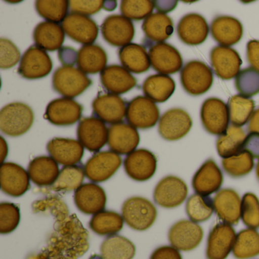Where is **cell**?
Instances as JSON below:
<instances>
[{"instance_id":"obj_1","label":"cell","mask_w":259,"mask_h":259,"mask_svg":"<svg viewBox=\"0 0 259 259\" xmlns=\"http://www.w3.org/2000/svg\"><path fill=\"white\" fill-rule=\"evenodd\" d=\"M89 248V232L76 215L72 214L63 221H55L54 231L46 246L26 259H78Z\"/></svg>"},{"instance_id":"obj_2","label":"cell","mask_w":259,"mask_h":259,"mask_svg":"<svg viewBox=\"0 0 259 259\" xmlns=\"http://www.w3.org/2000/svg\"><path fill=\"white\" fill-rule=\"evenodd\" d=\"M32 109L21 102L7 104L0 111V130L10 137H19L28 132L34 123Z\"/></svg>"},{"instance_id":"obj_3","label":"cell","mask_w":259,"mask_h":259,"mask_svg":"<svg viewBox=\"0 0 259 259\" xmlns=\"http://www.w3.org/2000/svg\"><path fill=\"white\" fill-rule=\"evenodd\" d=\"M122 216L128 227L137 231H145L155 222L157 210L147 198L131 197L122 204Z\"/></svg>"},{"instance_id":"obj_4","label":"cell","mask_w":259,"mask_h":259,"mask_svg":"<svg viewBox=\"0 0 259 259\" xmlns=\"http://www.w3.org/2000/svg\"><path fill=\"white\" fill-rule=\"evenodd\" d=\"M52 82L57 93L71 99L84 93L92 84L87 74L74 66L58 68L53 75Z\"/></svg>"},{"instance_id":"obj_5","label":"cell","mask_w":259,"mask_h":259,"mask_svg":"<svg viewBox=\"0 0 259 259\" xmlns=\"http://www.w3.org/2000/svg\"><path fill=\"white\" fill-rule=\"evenodd\" d=\"M180 81L184 90L192 96H200L208 92L213 84L212 69L203 62L192 60L180 72Z\"/></svg>"},{"instance_id":"obj_6","label":"cell","mask_w":259,"mask_h":259,"mask_svg":"<svg viewBox=\"0 0 259 259\" xmlns=\"http://www.w3.org/2000/svg\"><path fill=\"white\" fill-rule=\"evenodd\" d=\"M127 122L139 130L155 126L160 120V110L157 104L145 96H137L127 104Z\"/></svg>"},{"instance_id":"obj_7","label":"cell","mask_w":259,"mask_h":259,"mask_svg":"<svg viewBox=\"0 0 259 259\" xmlns=\"http://www.w3.org/2000/svg\"><path fill=\"white\" fill-rule=\"evenodd\" d=\"M201 120L204 130L213 136L224 134L230 124L228 105L222 100L210 98L203 103Z\"/></svg>"},{"instance_id":"obj_8","label":"cell","mask_w":259,"mask_h":259,"mask_svg":"<svg viewBox=\"0 0 259 259\" xmlns=\"http://www.w3.org/2000/svg\"><path fill=\"white\" fill-rule=\"evenodd\" d=\"M119 154L112 151L94 154L84 166L85 177L94 183H103L111 178L122 165Z\"/></svg>"},{"instance_id":"obj_9","label":"cell","mask_w":259,"mask_h":259,"mask_svg":"<svg viewBox=\"0 0 259 259\" xmlns=\"http://www.w3.org/2000/svg\"><path fill=\"white\" fill-rule=\"evenodd\" d=\"M53 69V62L45 50L34 45L22 56L18 72L26 79H39L48 76Z\"/></svg>"},{"instance_id":"obj_10","label":"cell","mask_w":259,"mask_h":259,"mask_svg":"<svg viewBox=\"0 0 259 259\" xmlns=\"http://www.w3.org/2000/svg\"><path fill=\"white\" fill-rule=\"evenodd\" d=\"M188 186L181 179L174 176H167L162 179L154 191L156 204L163 208H175L186 201Z\"/></svg>"},{"instance_id":"obj_11","label":"cell","mask_w":259,"mask_h":259,"mask_svg":"<svg viewBox=\"0 0 259 259\" xmlns=\"http://www.w3.org/2000/svg\"><path fill=\"white\" fill-rule=\"evenodd\" d=\"M109 128L95 116L81 119L77 128L78 140L88 151L99 152L108 142Z\"/></svg>"},{"instance_id":"obj_12","label":"cell","mask_w":259,"mask_h":259,"mask_svg":"<svg viewBox=\"0 0 259 259\" xmlns=\"http://www.w3.org/2000/svg\"><path fill=\"white\" fill-rule=\"evenodd\" d=\"M192 126V118L186 110L172 108L162 115L159 120L158 132L163 139L174 142L185 137Z\"/></svg>"},{"instance_id":"obj_13","label":"cell","mask_w":259,"mask_h":259,"mask_svg":"<svg viewBox=\"0 0 259 259\" xmlns=\"http://www.w3.org/2000/svg\"><path fill=\"white\" fill-rule=\"evenodd\" d=\"M236 234L234 228L227 223L213 226L207 238V259H226L233 250Z\"/></svg>"},{"instance_id":"obj_14","label":"cell","mask_w":259,"mask_h":259,"mask_svg":"<svg viewBox=\"0 0 259 259\" xmlns=\"http://www.w3.org/2000/svg\"><path fill=\"white\" fill-rule=\"evenodd\" d=\"M28 171L13 162H5L0 168V186L4 193L9 196L18 197L25 195L31 187Z\"/></svg>"},{"instance_id":"obj_15","label":"cell","mask_w":259,"mask_h":259,"mask_svg":"<svg viewBox=\"0 0 259 259\" xmlns=\"http://www.w3.org/2000/svg\"><path fill=\"white\" fill-rule=\"evenodd\" d=\"M101 33L104 40L113 47L123 48L134 39V24L123 16L112 15L106 18L101 25Z\"/></svg>"},{"instance_id":"obj_16","label":"cell","mask_w":259,"mask_h":259,"mask_svg":"<svg viewBox=\"0 0 259 259\" xmlns=\"http://www.w3.org/2000/svg\"><path fill=\"white\" fill-rule=\"evenodd\" d=\"M204 236V231L197 223L182 220L175 223L169 229L168 239L171 245L179 251H189L199 245Z\"/></svg>"},{"instance_id":"obj_17","label":"cell","mask_w":259,"mask_h":259,"mask_svg":"<svg viewBox=\"0 0 259 259\" xmlns=\"http://www.w3.org/2000/svg\"><path fill=\"white\" fill-rule=\"evenodd\" d=\"M62 27L68 37L84 45H93L99 34V28L93 19L77 13L68 15Z\"/></svg>"},{"instance_id":"obj_18","label":"cell","mask_w":259,"mask_h":259,"mask_svg":"<svg viewBox=\"0 0 259 259\" xmlns=\"http://www.w3.org/2000/svg\"><path fill=\"white\" fill-rule=\"evenodd\" d=\"M83 107L71 98H62L51 101L45 112V118L53 125L69 126L81 119Z\"/></svg>"},{"instance_id":"obj_19","label":"cell","mask_w":259,"mask_h":259,"mask_svg":"<svg viewBox=\"0 0 259 259\" xmlns=\"http://www.w3.org/2000/svg\"><path fill=\"white\" fill-rule=\"evenodd\" d=\"M123 164L125 172L130 178L138 182H145L155 174L157 160L151 151L142 148L128 154Z\"/></svg>"},{"instance_id":"obj_20","label":"cell","mask_w":259,"mask_h":259,"mask_svg":"<svg viewBox=\"0 0 259 259\" xmlns=\"http://www.w3.org/2000/svg\"><path fill=\"white\" fill-rule=\"evenodd\" d=\"M154 70L163 75L175 74L181 70L183 60L177 48L167 43L152 45L148 52Z\"/></svg>"},{"instance_id":"obj_21","label":"cell","mask_w":259,"mask_h":259,"mask_svg":"<svg viewBox=\"0 0 259 259\" xmlns=\"http://www.w3.org/2000/svg\"><path fill=\"white\" fill-rule=\"evenodd\" d=\"M127 104L119 95L101 94L92 103L94 116L105 123H119L126 115Z\"/></svg>"},{"instance_id":"obj_22","label":"cell","mask_w":259,"mask_h":259,"mask_svg":"<svg viewBox=\"0 0 259 259\" xmlns=\"http://www.w3.org/2000/svg\"><path fill=\"white\" fill-rule=\"evenodd\" d=\"M210 57L213 72L221 79L236 78L240 72L242 59L236 50L229 47L217 46L210 51Z\"/></svg>"},{"instance_id":"obj_23","label":"cell","mask_w":259,"mask_h":259,"mask_svg":"<svg viewBox=\"0 0 259 259\" xmlns=\"http://www.w3.org/2000/svg\"><path fill=\"white\" fill-rule=\"evenodd\" d=\"M109 148L121 155H128L136 151L140 143V136L136 128L125 122L113 124L109 128Z\"/></svg>"},{"instance_id":"obj_24","label":"cell","mask_w":259,"mask_h":259,"mask_svg":"<svg viewBox=\"0 0 259 259\" xmlns=\"http://www.w3.org/2000/svg\"><path fill=\"white\" fill-rule=\"evenodd\" d=\"M74 201L84 214H96L104 210L107 204L105 191L96 183H84L75 191Z\"/></svg>"},{"instance_id":"obj_25","label":"cell","mask_w":259,"mask_h":259,"mask_svg":"<svg viewBox=\"0 0 259 259\" xmlns=\"http://www.w3.org/2000/svg\"><path fill=\"white\" fill-rule=\"evenodd\" d=\"M84 146L75 139L54 138L47 145V150L54 160L63 166H74L81 162Z\"/></svg>"},{"instance_id":"obj_26","label":"cell","mask_w":259,"mask_h":259,"mask_svg":"<svg viewBox=\"0 0 259 259\" xmlns=\"http://www.w3.org/2000/svg\"><path fill=\"white\" fill-rule=\"evenodd\" d=\"M224 183V176L214 160L208 159L198 169L193 178L192 186L199 195H209L218 192Z\"/></svg>"},{"instance_id":"obj_27","label":"cell","mask_w":259,"mask_h":259,"mask_svg":"<svg viewBox=\"0 0 259 259\" xmlns=\"http://www.w3.org/2000/svg\"><path fill=\"white\" fill-rule=\"evenodd\" d=\"M208 24L203 16L190 13L183 16L177 25L180 40L189 46H198L205 41L209 34Z\"/></svg>"},{"instance_id":"obj_28","label":"cell","mask_w":259,"mask_h":259,"mask_svg":"<svg viewBox=\"0 0 259 259\" xmlns=\"http://www.w3.org/2000/svg\"><path fill=\"white\" fill-rule=\"evenodd\" d=\"M101 81L104 89L111 94L123 95L137 85V79L123 66L111 65L101 72Z\"/></svg>"},{"instance_id":"obj_29","label":"cell","mask_w":259,"mask_h":259,"mask_svg":"<svg viewBox=\"0 0 259 259\" xmlns=\"http://www.w3.org/2000/svg\"><path fill=\"white\" fill-rule=\"evenodd\" d=\"M213 200L215 212L223 222L230 225H236L239 223L242 200L234 189H222Z\"/></svg>"},{"instance_id":"obj_30","label":"cell","mask_w":259,"mask_h":259,"mask_svg":"<svg viewBox=\"0 0 259 259\" xmlns=\"http://www.w3.org/2000/svg\"><path fill=\"white\" fill-rule=\"evenodd\" d=\"M210 33L213 38L221 46L230 48L242 39L243 27L242 23L235 18L221 16L212 21Z\"/></svg>"},{"instance_id":"obj_31","label":"cell","mask_w":259,"mask_h":259,"mask_svg":"<svg viewBox=\"0 0 259 259\" xmlns=\"http://www.w3.org/2000/svg\"><path fill=\"white\" fill-rule=\"evenodd\" d=\"M31 181L40 187L54 184L60 174L58 163L51 157L40 156L30 162L28 169Z\"/></svg>"},{"instance_id":"obj_32","label":"cell","mask_w":259,"mask_h":259,"mask_svg":"<svg viewBox=\"0 0 259 259\" xmlns=\"http://www.w3.org/2000/svg\"><path fill=\"white\" fill-rule=\"evenodd\" d=\"M33 39L36 46L45 51L54 52L60 50L65 40L63 27L51 22L39 23L34 28Z\"/></svg>"},{"instance_id":"obj_33","label":"cell","mask_w":259,"mask_h":259,"mask_svg":"<svg viewBox=\"0 0 259 259\" xmlns=\"http://www.w3.org/2000/svg\"><path fill=\"white\" fill-rule=\"evenodd\" d=\"M119 58L122 66L128 72L136 74L147 72L151 67L149 54L142 45L130 44L121 48Z\"/></svg>"},{"instance_id":"obj_34","label":"cell","mask_w":259,"mask_h":259,"mask_svg":"<svg viewBox=\"0 0 259 259\" xmlns=\"http://www.w3.org/2000/svg\"><path fill=\"white\" fill-rule=\"evenodd\" d=\"M176 89V83L170 76L156 74L148 77L142 84L145 97L156 103H163L170 98Z\"/></svg>"},{"instance_id":"obj_35","label":"cell","mask_w":259,"mask_h":259,"mask_svg":"<svg viewBox=\"0 0 259 259\" xmlns=\"http://www.w3.org/2000/svg\"><path fill=\"white\" fill-rule=\"evenodd\" d=\"M107 55L99 45H84L78 51L77 66L85 74H97L106 69Z\"/></svg>"},{"instance_id":"obj_36","label":"cell","mask_w":259,"mask_h":259,"mask_svg":"<svg viewBox=\"0 0 259 259\" xmlns=\"http://www.w3.org/2000/svg\"><path fill=\"white\" fill-rule=\"evenodd\" d=\"M142 30L151 42L164 43L174 33L172 19L163 13H157L147 18L142 24Z\"/></svg>"},{"instance_id":"obj_37","label":"cell","mask_w":259,"mask_h":259,"mask_svg":"<svg viewBox=\"0 0 259 259\" xmlns=\"http://www.w3.org/2000/svg\"><path fill=\"white\" fill-rule=\"evenodd\" d=\"M136 252L134 243L119 235L108 236L101 245L103 259H133Z\"/></svg>"},{"instance_id":"obj_38","label":"cell","mask_w":259,"mask_h":259,"mask_svg":"<svg viewBox=\"0 0 259 259\" xmlns=\"http://www.w3.org/2000/svg\"><path fill=\"white\" fill-rule=\"evenodd\" d=\"M124 221L122 215L112 210H102L93 215L89 227L99 236H113L123 228Z\"/></svg>"},{"instance_id":"obj_39","label":"cell","mask_w":259,"mask_h":259,"mask_svg":"<svg viewBox=\"0 0 259 259\" xmlns=\"http://www.w3.org/2000/svg\"><path fill=\"white\" fill-rule=\"evenodd\" d=\"M245 137V132L241 127L230 125L217 141V150L220 157L227 158L242 151Z\"/></svg>"},{"instance_id":"obj_40","label":"cell","mask_w":259,"mask_h":259,"mask_svg":"<svg viewBox=\"0 0 259 259\" xmlns=\"http://www.w3.org/2000/svg\"><path fill=\"white\" fill-rule=\"evenodd\" d=\"M84 177L85 174L82 166L79 165L64 166L60 170L54 184L45 190L55 192H69L77 190L82 185Z\"/></svg>"},{"instance_id":"obj_41","label":"cell","mask_w":259,"mask_h":259,"mask_svg":"<svg viewBox=\"0 0 259 259\" xmlns=\"http://www.w3.org/2000/svg\"><path fill=\"white\" fill-rule=\"evenodd\" d=\"M233 255L237 259H248L259 254V233L254 229H245L236 235Z\"/></svg>"},{"instance_id":"obj_42","label":"cell","mask_w":259,"mask_h":259,"mask_svg":"<svg viewBox=\"0 0 259 259\" xmlns=\"http://www.w3.org/2000/svg\"><path fill=\"white\" fill-rule=\"evenodd\" d=\"M230 120L232 125L238 127L245 125L254 113L255 104L252 99L241 95L231 97L228 101Z\"/></svg>"},{"instance_id":"obj_43","label":"cell","mask_w":259,"mask_h":259,"mask_svg":"<svg viewBox=\"0 0 259 259\" xmlns=\"http://www.w3.org/2000/svg\"><path fill=\"white\" fill-rule=\"evenodd\" d=\"M186 210L191 221L195 223L204 222L211 218L214 211L213 200L206 195L194 194L188 198Z\"/></svg>"},{"instance_id":"obj_44","label":"cell","mask_w":259,"mask_h":259,"mask_svg":"<svg viewBox=\"0 0 259 259\" xmlns=\"http://www.w3.org/2000/svg\"><path fill=\"white\" fill-rule=\"evenodd\" d=\"M32 210L35 213H49L55 218V221H63L69 217L67 204L58 195H48L37 200L32 204Z\"/></svg>"},{"instance_id":"obj_45","label":"cell","mask_w":259,"mask_h":259,"mask_svg":"<svg viewBox=\"0 0 259 259\" xmlns=\"http://www.w3.org/2000/svg\"><path fill=\"white\" fill-rule=\"evenodd\" d=\"M36 10L40 17L48 22L63 23L68 16L69 1L66 0H38L35 2Z\"/></svg>"},{"instance_id":"obj_46","label":"cell","mask_w":259,"mask_h":259,"mask_svg":"<svg viewBox=\"0 0 259 259\" xmlns=\"http://www.w3.org/2000/svg\"><path fill=\"white\" fill-rule=\"evenodd\" d=\"M223 169L226 174L233 178H241L248 175L254 166V158L246 151L222 160Z\"/></svg>"},{"instance_id":"obj_47","label":"cell","mask_w":259,"mask_h":259,"mask_svg":"<svg viewBox=\"0 0 259 259\" xmlns=\"http://www.w3.org/2000/svg\"><path fill=\"white\" fill-rule=\"evenodd\" d=\"M235 86L245 98L255 96L259 93V72L251 67L242 69L235 78Z\"/></svg>"},{"instance_id":"obj_48","label":"cell","mask_w":259,"mask_h":259,"mask_svg":"<svg viewBox=\"0 0 259 259\" xmlns=\"http://www.w3.org/2000/svg\"><path fill=\"white\" fill-rule=\"evenodd\" d=\"M154 9V1L151 0H123L120 4L121 13L130 20H145Z\"/></svg>"},{"instance_id":"obj_49","label":"cell","mask_w":259,"mask_h":259,"mask_svg":"<svg viewBox=\"0 0 259 259\" xmlns=\"http://www.w3.org/2000/svg\"><path fill=\"white\" fill-rule=\"evenodd\" d=\"M241 219L246 227L259 228V200L254 194L247 192L241 204Z\"/></svg>"},{"instance_id":"obj_50","label":"cell","mask_w":259,"mask_h":259,"mask_svg":"<svg viewBox=\"0 0 259 259\" xmlns=\"http://www.w3.org/2000/svg\"><path fill=\"white\" fill-rule=\"evenodd\" d=\"M21 220L20 208L14 203L2 202L0 204V233L9 234L18 227Z\"/></svg>"},{"instance_id":"obj_51","label":"cell","mask_w":259,"mask_h":259,"mask_svg":"<svg viewBox=\"0 0 259 259\" xmlns=\"http://www.w3.org/2000/svg\"><path fill=\"white\" fill-rule=\"evenodd\" d=\"M22 60L19 48L8 39H0V68L11 69Z\"/></svg>"},{"instance_id":"obj_52","label":"cell","mask_w":259,"mask_h":259,"mask_svg":"<svg viewBox=\"0 0 259 259\" xmlns=\"http://www.w3.org/2000/svg\"><path fill=\"white\" fill-rule=\"evenodd\" d=\"M104 1L102 0H90V1H81V0H72L69 1V9L72 13L89 16L99 13L104 8Z\"/></svg>"},{"instance_id":"obj_53","label":"cell","mask_w":259,"mask_h":259,"mask_svg":"<svg viewBox=\"0 0 259 259\" xmlns=\"http://www.w3.org/2000/svg\"><path fill=\"white\" fill-rule=\"evenodd\" d=\"M150 259H183L178 249L174 246L163 245L156 248Z\"/></svg>"},{"instance_id":"obj_54","label":"cell","mask_w":259,"mask_h":259,"mask_svg":"<svg viewBox=\"0 0 259 259\" xmlns=\"http://www.w3.org/2000/svg\"><path fill=\"white\" fill-rule=\"evenodd\" d=\"M242 151H246L253 158L259 159V133H249L244 141Z\"/></svg>"},{"instance_id":"obj_55","label":"cell","mask_w":259,"mask_h":259,"mask_svg":"<svg viewBox=\"0 0 259 259\" xmlns=\"http://www.w3.org/2000/svg\"><path fill=\"white\" fill-rule=\"evenodd\" d=\"M247 60L251 67L259 72V40H251L247 44Z\"/></svg>"},{"instance_id":"obj_56","label":"cell","mask_w":259,"mask_h":259,"mask_svg":"<svg viewBox=\"0 0 259 259\" xmlns=\"http://www.w3.org/2000/svg\"><path fill=\"white\" fill-rule=\"evenodd\" d=\"M59 59L63 66H73L78 60V52L69 47H64L59 50Z\"/></svg>"},{"instance_id":"obj_57","label":"cell","mask_w":259,"mask_h":259,"mask_svg":"<svg viewBox=\"0 0 259 259\" xmlns=\"http://www.w3.org/2000/svg\"><path fill=\"white\" fill-rule=\"evenodd\" d=\"M154 7L157 9V11L160 13L165 14L166 13L172 11L177 6L178 2L177 1H154Z\"/></svg>"},{"instance_id":"obj_58","label":"cell","mask_w":259,"mask_h":259,"mask_svg":"<svg viewBox=\"0 0 259 259\" xmlns=\"http://www.w3.org/2000/svg\"><path fill=\"white\" fill-rule=\"evenodd\" d=\"M249 133H259V108H257L251 116L248 125Z\"/></svg>"},{"instance_id":"obj_59","label":"cell","mask_w":259,"mask_h":259,"mask_svg":"<svg viewBox=\"0 0 259 259\" xmlns=\"http://www.w3.org/2000/svg\"><path fill=\"white\" fill-rule=\"evenodd\" d=\"M8 145L3 136L0 137V157H1V163H5L6 158L8 155Z\"/></svg>"},{"instance_id":"obj_60","label":"cell","mask_w":259,"mask_h":259,"mask_svg":"<svg viewBox=\"0 0 259 259\" xmlns=\"http://www.w3.org/2000/svg\"><path fill=\"white\" fill-rule=\"evenodd\" d=\"M256 176H257V180L259 181V159L257 161V166H256Z\"/></svg>"},{"instance_id":"obj_61","label":"cell","mask_w":259,"mask_h":259,"mask_svg":"<svg viewBox=\"0 0 259 259\" xmlns=\"http://www.w3.org/2000/svg\"><path fill=\"white\" fill-rule=\"evenodd\" d=\"M90 259H103L101 255H98V254H95V255L92 256Z\"/></svg>"}]
</instances>
